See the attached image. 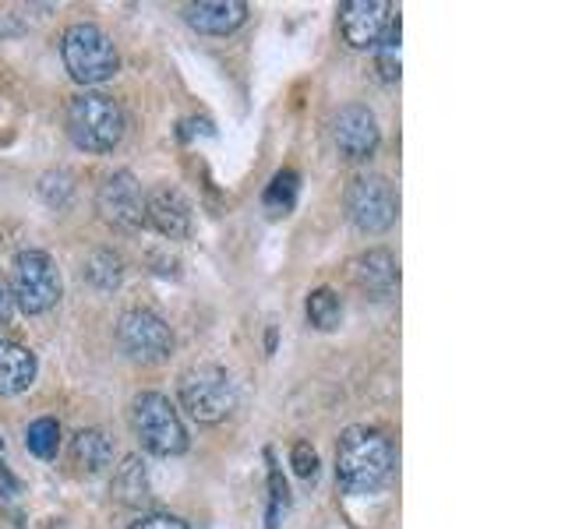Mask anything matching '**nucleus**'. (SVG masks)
Masks as SVG:
<instances>
[{"label": "nucleus", "instance_id": "obj_1", "mask_svg": "<svg viewBox=\"0 0 565 529\" xmlns=\"http://www.w3.org/2000/svg\"><path fill=\"white\" fill-rule=\"evenodd\" d=\"M396 470V448L378 428H350L336 445V480L350 494L378 491Z\"/></svg>", "mask_w": 565, "mask_h": 529}, {"label": "nucleus", "instance_id": "obj_2", "mask_svg": "<svg viewBox=\"0 0 565 529\" xmlns=\"http://www.w3.org/2000/svg\"><path fill=\"white\" fill-rule=\"evenodd\" d=\"M68 134L82 153H110L124 139V110L107 93H79L68 103Z\"/></svg>", "mask_w": 565, "mask_h": 529}, {"label": "nucleus", "instance_id": "obj_3", "mask_svg": "<svg viewBox=\"0 0 565 529\" xmlns=\"http://www.w3.org/2000/svg\"><path fill=\"white\" fill-rule=\"evenodd\" d=\"M61 57H64L68 74L79 85H99L113 79L117 68H121L113 39L93 22H79L68 28L61 39Z\"/></svg>", "mask_w": 565, "mask_h": 529}, {"label": "nucleus", "instance_id": "obj_4", "mask_svg": "<svg viewBox=\"0 0 565 529\" xmlns=\"http://www.w3.org/2000/svg\"><path fill=\"white\" fill-rule=\"evenodd\" d=\"M131 428L142 448H148L153 456H181L188 452V431L181 413L173 410V402L159 392H142V396L131 402Z\"/></svg>", "mask_w": 565, "mask_h": 529}, {"label": "nucleus", "instance_id": "obj_5", "mask_svg": "<svg viewBox=\"0 0 565 529\" xmlns=\"http://www.w3.org/2000/svg\"><path fill=\"white\" fill-rule=\"evenodd\" d=\"M177 392H181V402H184V410L191 413V420H199V423L227 420L233 413V406H237V385L219 364L188 368L181 374V385H177Z\"/></svg>", "mask_w": 565, "mask_h": 529}, {"label": "nucleus", "instance_id": "obj_6", "mask_svg": "<svg viewBox=\"0 0 565 529\" xmlns=\"http://www.w3.org/2000/svg\"><path fill=\"white\" fill-rule=\"evenodd\" d=\"M11 297L25 314H43L61 300V272L43 251H22L14 259Z\"/></svg>", "mask_w": 565, "mask_h": 529}, {"label": "nucleus", "instance_id": "obj_7", "mask_svg": "<svg viewBox=\"0 0 565 529\" xmlns=\"http://www.w3.org/2000/svg\"><path fill=\"white\" fill-rule=\"evenodd\" d=\"M347 216L361 233H385L399 216V199L393 184L378 173L357 177L347 191Z\"/></svg>", "mask_w": 565, "mask_h": 529}, {"label": "nucleus", "instance_id": "obj_8", "mask_svg": "<svg viewBox=\"0 0 565 529\" xmlns=\"http://www.w3.org/2000/svg\"><path fill=\"white\" fill-rule=\"evenodd\" d=\"M117 339H121L128 357L142 360V364H159V360H167L173 350L170 325L163 322L159 314L142 311V308L121 314V322H117Z\"/></svg>", "mask_w": 565, "mask_h": 529}, {"label": "nucleus", "instance_id": "obj_9", "mask_svg": "<svg viewBox=\"0 0 565 529\" xmlns=\"http://www.w3.org/2000/svg\"><path fill=\"white\" fill-rule=\"evenodd\" d=\"M96 205H99V216L107 219L113 230L135 233L145 226V191L139 184V177L128 170L103 180Z\"/></svg>", "mask_w": 565, "mask_h": 529}, {"label": "nucleus", "instance_id": "obj_10", "mask_svg": "<svg viewBox=\"0 0 565 529\" xmlns=\"http://www.w3.org/2000/svg\"><path fill=\"white\" fill-rule=\"evenodd\" d=\"M378 139H382L378 120H375V113L368 110V106L350 103V106H344V110H336V117H333V145L347 163H361L368 156H375Z\"/></svg>", "mask_w": 565, "mask_h": 529}, {"label": "nucleus", "instance_id": "obj_11", "mask_svg": "<svg viewBox=\"0 0 565 529\" xmlns=\"http://www.w3.org/2000/svg\"><path fill=\"white\" fill-rule=\"evenodd\" d=\"M389 25L393 4H385V0H347L339 8V28L353 50H375Z\"/></svg>", "mask_w": 565, "mask_h": 529}, {"label": "nucleus", "instance_id": "obj_12", "mask_svg": "<svg viewBox=\"0 0 565 529\" xmlns=\"http://www.w3.org/2000/svg\"><path fill=\"white\" fill-rule=\"evenodd\" d=\"M145 223H153L163 237L184 240L191 233V202L177 188L163 184L145 194Z\"/></svg>", "mask_w": 565, "mask_h": 529}, {"label": "nucleus", "instance_id": "obj_13", "mask_svg": "<svg viewBox=\"0 0 565 529\" xmlns=\"http://www.w3.org/2000/svg\"><path fill=\"white\" fill-rule=\"evenodd\" d=\"M184 19L205 36H230L248 22V4H241V0H205V4H191Z\"/></svg>", "mask_w": 565, "mask_h": 529}, {"label": "nucleus", "instance_id": "obj_14", "mask_svg": "<svg viewBox=\"0 0 565 529\" xmlns=\"http://www.w3.org/2000/svg\"><path fill=\"white\" fill-rule=\"evenodd\" d=\"M350 276H353V282L361 286L364 293H371V297H389L396 286H399V265H396V259L389 251H368V254H361V259L353 262V268H350Z\"/></svg>", "mask_w": 565, "mask_h": 529}, {"label": "nucleus", "instance_id": "obj_15", "mask_svg": "<svg viewBox=\"0 0 565 529\" xmlns=\"http://www.w3.org/2000/svg\"><path fill=\"white\" fill-rule=\"evenodd\" d=\"M36 382V357L22 342L0 339V396H19Z\"/></svg>", "mask_w": 565, "mask_h": 529}, {"label": "nucleus", "instance_id": "obj_16", "mask_svg": "<svg viewBox=\"0 0 565 529\" xmlns=\"http://www.w3.org/2000/svg\"><path fill=\"white\" fill-rule=\"evenodd\" d=\"M71 462L88 477L107 470L113 462V442L103 431H79L71 442Z\"/></svg>", "mask_w": 565, "mask_h": 529}, {"label": "nucleus", "instance_id": "obj_17", "mask_svg": "<svg viewBox=\"0 0 565 529\" xmlns=\"http://www.w3.org/2000/svg\"><path fill=\"white\" fill-rule=\"evenodd\" d=\"M113 497L117 502H124V505H142V502H148V473H145V466H142V459H124V466L121 470H117V477H113Z\"/></svg>", "mask_w": 565, "mask_h": 529}, {"label": "nucleus", "instance_id": "obj_18", "mask_svg": "<svg viewBox=\"0 0 565 529\" xmlns=\"http://www.w3.org/2000/svg\"><path fill=\"white\" fill-rule=\"evenodd\" d=\"M82 276H85V282H93L96 290L107 293V290H117V286H121L124 268H121V259H117L113 251H96V254H88Z\"/></svg>", "mask_w": 565, "mask_h": 529}, {"label": "nucleus", "instance_id": "obj_19", "mask_svg": "<svg viewBox=\"0 0 565 529\" xmlns=\"http://www.w3.org/2000/svg\"><path fill=\"white\" fill-rule=\"evenodd\" d=\"M308 322L315 325L318 332H333L339 328V322H344V300H339V293L333 290H315L308 297Z\"/></svg>", "mask_w": 565, "mask_h": 529}, {"label": "nucleus", "instance_id": "obj_20", "mask_svg": "<svg viewBox=\"0 0 565 529\" xmlns=\"http://www.w3.org/2000/svg\"><path fill=\"white\" fill-rule=\"evenodd\" d=\"M57 445H61V423L50 420V417L28 423V431H25V448L33 452V456H39V459H53V456H57Z\"/></svg>", "mask_w": 565, "mask_h": 529}, {"label": "nucleus", "instance_id": "obj_21", "mask_svg": "<svg viewBox=\"0 0 565 529\" xmlns=\"http://www.w3.org/2000/svg\"><path fill=\"white\" fill-rule=\"evenodd\" d=\"M293 202H297V173L293 170H279L273 177V184L265 188L262 205H265L269 216H287V212L293 208Z\"/></svg>", "mask_w": 565, "mask_h": 529}, {"label": "nucleus", "instance_id": "obj_22", "mask_svg": "<svg viewBox=\"0 0 565 529\" xmlns=\"http://www.w3.org/2000/svg\"><path fill=\"white\" fill-rule=\"evenodd\" d=\"M375 68L382 82H399V19H393V25L385 28V36L375 47Z\"/></svg>", "mask_w": 565, "mask_h": 529}, {"label": "nucleus", "instance_id": "obj_23", "mask_svg": "<svg viewBox=\"0 0 565 529\" xmlns=\"http://www.w3.org/2000/svg\"><path fill=\"white\" fill-rule=\"evenodd\" d=\"M39 194H43V199H47V205H53V208L68 205V199H71V177H68L64 170L43 173V177H39Z\"/></svg>", "mask_w": 565, "mask_h": 529}, {"label": "nucleus", "instance_id": "obj_24", "mask_svg": "<svg viewBox=\"0 0 565 529\" xmlns=\"http://www.w3.org/2000/svg\"><path fill=\"white\" fill-rule=\"evenodd\" d=\"M269 522H265V529H279V519H282V512H287L290 505V491H287V480L279 477V470L269 473Z\"/></svg>", "mask_w": 565, "mask_h": 529}, {"label": "nucleus", "instance_id": "obj_25", "mask_svg": "<svg viewBox=\"0 0 565 529\" xmlns=\"http://www.w3.org/2000/svg\"><path fill=\"white\" fill-rule=\"evenodd\" d=\"M290 462H293V473L301 480H315L318 477V452L311 448L308 442H297L290 452Z\"/></svg>", "mask_w": 565, "mask_h": 529}, {"label": "nucleus", "instance_id": "obj_26", "mask_svg": "<svg viewBox=\"0 0 565 529\" xmlns=\"http://www.w3.org/2000/svg\"><path fill=\"white\" fill-rule=\"evenodd\" d=\"M131 529H188V522L184 519H177V516H145V519H139Z\"/></svg>", "mask_w": 565, "mask_h": 529}, {"label": "nucleus", "instance_id": "obj_27", "mask_svg": "<svg viewBox=\"0 0 565 529\" xmlns=\"http://www.w3.org/2000/svg\"><path fill=\"white\" fill-rule=\"evenodd\" d=\"M14 314V297H11V286L0 279V325H8Z\"/></svg>", "mask_w": 565, "mask_h": 529}]
</instances>
